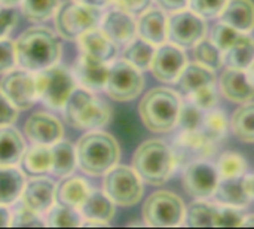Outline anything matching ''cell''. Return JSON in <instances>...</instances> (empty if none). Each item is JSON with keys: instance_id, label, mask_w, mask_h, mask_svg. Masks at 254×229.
<instances>
[{"instance_id": "cell-9", "label": "cell", "mask_w": 254, "mask_h": 229, "mask_svg": "<svg viewBox=\"0 0 254 229\" xmlns=\"http://www.w3.org/2000/svg\"><path fill=\"white\" fill-rule=\"evenodd\" d=\"M103 191L115 206L132 207L143 197V180L134 168L115 165L104 174Z\"/></svg>"}, {"instance_id": "cell-41", "label": "cell", "mask_w": 254, "mask_h": 229, "mask_svg": "<svg viewBox=\"0 0 254 229\" xmlns=\"http://www.w3.org/2000/svg\"><path fill=\"white\" fill-rule=\"evenodd\" d=\"M204 115H205V110H202L199 106H196L192 100H188V101L182 103V106H180L177 125H180L182 130L201 128Z\"/></svg>"}, {"instance_id": "cell-29", "label": "cell", "mask_w": 254, "mask_h": 229, "mask_svg": "<svg viewBox=\"0 0 254 229\" xmlns=\"http://www.w3.org/2000/svg\"><path fill=\"white\" fill-rule=\"evenodd\" d=\"M89 191V185L82 177H67L57 186L55 201L64 206L79 209L88 197Z\"/></svg>"}, {"instance_id": "cell-42", "label": "cell", "mask_w": 254, "mask_h": 229, "mask_svg": "<svg viewBox=\"0 0 254 229\" xmlns=\"http://www.w3.org/2000/svg\"><path fill=\"white\" fill-rule=\"evenodd\" d=\"M240 34H241V31H238L232 25H229L223 21H219L217 24L213 25V28L210 31V39L222 52H225L226 49L231 48V45L238 39Z\"/></svg>"}, {"instance_id": "cell-34", "label": "cell", "mask_w": 254, "mask_h": 229, "mask_svg": "<svg viewBox=\"0 0 254 229\" xmlns=\"http://www.w3.org/2000/svg\"><path fill=\"white\" fill-rule=\"evenodd\" d=\"M21 162L24 168L31 174H43L51 170L52 167V153L51 146L36 145L30 149H25Z\"/></svg>"}, {"instance_id": "cell-7", "label": "cell", "mask_w": 254, "mask_h": 229, "mask_svg": "<svg viewBox=\"0 0 254 229\" xmlns=\"http://www.w3.org/2000/svg\"><path fill=\"white\" fill-rule=\"evenodd\" d=\"M39 100L51 109H63L70 94L76 89V79L63 66H51L34 75Z\"/></svg>"}, {"instance_id": "cell-45", "label": "cell", "mask_w": 254, "mask_h": 229, "mask_svg": "<svg viewBox=\"0 0 254 229\" xmlns=\"http://www.w3.org/2000/svg\"><path fill=\"white\" fill-rule=\"evenodd\" d=\"M226 3L228 0H189L188 6L204 19H211L220 16Z\"/></svg>"}, {"instance_id": "cell-18", "label": "cell", "mask_w": 254, "mask_h": 229, "mask_svg": "<svg viewBox=\"0 0 254 229\" xmlns=\"http://www.w3.org/2000/svg\"><path fill=\"white\" fill-rule=\"evenodd\" d=\"M55 191L57 185L51 179H31L24 185V189L21 192V203L39 215L48 213V210L55 203Z\"/></svg>"}, {"instance_id": "cell-19", "label": "cell", "mask_w": 254, "mask_h": 229, "mask_svg": "<svg viewBox=\"0 0 254 229\" xmlns=\"http://www.w3.org/2000/svg\"><path fill=\"white\" fill-rule=\"evenodd\" d=\"M100 28L116 45H127L137 34V21L134 15L116 7L103 15Z\"/></svg>"}, {"instance_id": "cell-47", "label": "cell", "mask_w": 254, "mask_h": 229, "mask_svg": "<svg viewBox=\"0 0 254 229\" xmlns=\"http://www.w3.org/2000/svg\"><path fill=\"white\" fill-rule=\"evenodd\" d=\"M16 64L15 45L9 39H0V75L10 72Z\"/></svg>"}, {"instance_id": "cell-36", "label": "cell", "mask_w": 254, "mask_h": 229, "mask_svg": "<svg viewBox=\"0 0 254 229\" xmlns=\"http://www.w3.org/2000/svg\"><path fill=\"white\" fill-rule=\"evenodd\" d=\"M216 210L217 206L210 204L205 200H198L186 210L185 222L190 228H214Z\"/></svg>"}, {"instance_id": "cell-53", "label": "cell", "mask_w": 254, "mask_h": 229, "mask_svg": "<svg viewBox=\"0 0 254 229\" xmlns=\"http://www.w3.org/2000/svg\"><path fill=\"white\" fill-rule=\"evenodd\" d=\"M10 227V212L6 206L0 204V228Z\"/></svg>"}, {"instance_id": "cell-33", "label": "cell", "mask_w": 254, "mask_h": 229, "mask_svg": "<svg viewBox=\"0 0 254 229\" xmlns=\"http://www.w3.org/2000/svg\"><path fill=\"white\" fill-rule=\"evenodd\" d=\"M155 49V45H152L150 42L141 37H134L131 42L127 43V48L124 51V60L140 70H146L150 67Z\"/></svg>"}, {"instance_id": "cell-6", "label": "cell", "mask_w": 254, "mask_h": 229, "mask_svg": "<svg viewBox=\"0 0 254 229\" xmlns=\"http://www.w3.org/2000/svg\"><path fill=\"white\" fill-rule=\"evenodd\" d=\"M101 18L103 12L100 7L88 6L76 0L61 3L54 15L57 33L67 40L79 39L83 33L97 28Z\"/></svg>"}, {"instance_id": "cell-26", "label": "cell", "mask_w": 254, "mask_h": 229, "mask_svg": "<svg viewBox=\"0 0 254 229\" xmlns=\"http://www.w3.org/2000/svg\"><path fill=\"white\" fill-rule=\"evenodd\" d=\"M177 83H179V88L185 94L189 95L193 91H196L205 85L216 83V75L211 69H208L196 61L188 63L186 67L183 69V72L180 73Z\"/></svg>"}, {"instance_id": "cell-4", "label": "cell", "mask_w": 254, "mask_h": 229, "mask_svg": "<svg viewBox=\"0 0 254 229\" xmlns=\"http://www.w3.org/2000/svg\"><path fill=\"white\" fill-rule=\"evenodd\" d=\"M182 100L170 88H153L140 101L138 112L143 124L153 133H168L179 121Z\"/></svg>"}, {"instance_id": "cell-52", "label": "cell", "mask_w": 254, "mask_h": 229, "mask_svg": "<svg viewBox=\"0 0 254 229\" xmlns=\"http://www.w3.org/2000/svg\"><path fill=\"white\" fill-rule=\"evenodd\" d=\"M241 185H243L246 195L250 200H254V174H247V176L244 174L241 177Z\"/></svg>"}, {"instance_id": "cell-22", "label": "cell", "mask_w": 254, "mask_h": 229, "mask_svg": "<svg viewBox=\"0 0 254 229\" xmlns=\"http://www.w3.org/2000/svg\"><path fill=\"white\" fill-rule=\"evenodd\" d=\"M137 34L150 42L155 46H159L168 40L167 36V16L162 9H147L140 13L137 21Z\"/></svg>"}, {"instance_id": "cell-40", "label": "cell", "mask_w": 254, "mask_h": 229, "mask_svg": "<svg viewBox=\"0 0 254 229\" xmlns=\"http://www.w3.org/2000/svg\"><path fill=\"white\" fill-rule=\"evenodd\" d=\"M21 12L33 22H43L52 18L60 6V0H22Z\"/></svg>"}, {"instance_id": "cell-32", "label": "cell", "mask_w": 254, "mask_h": 229, "mask_svg": "<svg viewBox=\"0 0 254 229\" xmlns=\"http://www.w3.org/2000/svg\"><path fill=\"white\" fill-rule=\"evenodd\" d=\"M231 130L237 139L246 143H254V101L243 103L231 119Z\"/></svg>"}, {"instance_id": "cell-24", "label": "cell", "mask_w": 254, "mask_h": 229, "mask_svg": "<svg viewBox=\"0 0 254 229\" xmlns=\"http://www.w3.org/2000/svg\"><path fill=\"white\" fill-rule=\"evenodd\" d=\"M79 212L83 219L100 221L109 224L115 216V203L104 194V191L91 189Z\"/></svg>"}, {"instance_id": "cell-11", "label": "cell", "mask_w": 254, "mask_h": 229, "mask_svg": "<svg viewBox=\"0 0 254 229\" xmlns=\"http://www.w3.org/2000/svg\"><path fill=\"white\" fill-rule=\"evenodd\" d=\"M207 24L205 19L192 9H180L171 12L167 18V36L168 40L182 48H190L205 37Z\"/></svg>"}, {"instance_id": "cell-51", "label": "cell", "mask_w": 254, "mask_h": 229, "mask_svg": "<svg viewBox=\"0 0 254 229\" xmlns=\"http://www.w3.org/2000/svg\"><path fill=\"white\" fill-rule=\"evenodd\" d=\"M155 1L162 10H167V12H176V10L185 9L189 3V0H155Z\"/></svg>"}, {"instance_id": "cell-30", "label": "cell", "mask_w": 254, "mask_h": 229, "mask_svg": "<svg viewBox=\"0 0 254 229\" xmlns=\"http://www.w3.org/2000/svg\"><path fill=\"white\" fill-rule=\"evenodd\" d=\"M52 153V167L51 171L58 177L70 176L77 165L76 148L65 140H60L51 146Z\"/></svg>"}, {"instance_id": "cell-21", "label": "cell", "mask_w": 254, "mask_h": 229, "mask_svg": "<svg viewBox=\"0 0 254 229\" xmlns=\"http://www.w3.org/2000/svg\"><path fill=\"white\" fill-rule=\"evenodd\" d=\"M77 40L83 54H88L100 61L109 63L118 54V45L98 27L83 33Z\"/></svg>"}, {"instance_id": "cell-35", "label": "cell", "mask_w": 254, "mask_h": 229, "mask_svg": "<svg viewBox=\"0 0 254 229\" xmlns=\"http://www.w3.org/2000/svg\"><path fill=\"white\" fill-rule=\"evenodd\" d=\"M231 128V119L228 115L220 109H210L204 115V121L201 125V130L216 143L223 140Z\"/></svg>"}, {"instance_id": "cell-48", "label": "cell", "mask_w": 254, "mask_h": 229, "mask_svg": "<svg viewBox=\"0 0 254 229\" xmlns=\"http://www.w3.org/2000/svg\"><path fill=\"white\" fill-rule=\"evenodd\" d=\"M18 118V109L0 91V127L12 125Z\"/></svg>"}, {"instance_id": "cell-15", "label": "cell", "mask_w": 254, "mask_h": 229, "mask_svg": "<svg viewBox=\"0 0 254 229\" xmlns=\"http://www.w3.org/2000/svg\"><path fill=\"white\" fill-rule=\"evenodd\" d=\"M186 64L188 55L183 48L171 42H165L155 49V55L149 69L158 80L164 83H173L177 82Z\"/></svg>"}, {"instance_id": "cell-25", "label": "cell", "mask_w": 254, "mask_h": 229, "mask_svg": "<svg viewBox=\"0 0 254 229\" xmlns=\"http://www.w3.org/2000/svg\"><path fill=\"white\" fill-rule=\"evenodd\" d=\"M25 149L24 137L18 130L10 125L0 127V165H16Z\"/></svg>"}, {"instance_id": "cell-50", "label": "cell", "mask_w": 254, "mask_h": 229, "mask_svg": "<svg viewBox=\"0 0 254 229\" xmlns=\"http://www.w3.org/2000/svg\"><path fill=\"white\" fill-rule=\"evenodd\" d=\"M16 24V13L10 7H0V39H4Z\"/></svg>"}, {"instance_id": "cell-5", "label": "cell", "mask_w": 254, "mask_h": 229, "mask_svg": "<svg viewBox=\"0 0 254 229\" xmlns=\"http://www.w3.org/2000/svg\"><path fill=\"white\" fill-rule=\"evenodd\" d=\"M63 110L65 121L79 130L101 128L107 125L112 118L109 104L85 88H76L70 94Z\"/></svg>"}, {"instance_id": "cell-17", "label": "cell", "mask_w": 254, "mask_h": 229, "mask_svg": "<svg viewBox=\"0 0 254 229\" xmlns=\"http://www.w3.org/2000/svg\"><path fill=\"white\" fill-rule=\"evenodd\" d=\"M73 76L76 79V83H79L82 88L89 91H100L106 86L109 66L107 63L82 52L74 63Z\"/></svg>"}, {"instance_id": "cell-12", "label": "cell", "mask_w": 254, "mask_h": 229, "mask_svg": "<svg viewBox=\"0 0 254 229\" xmlns=\"http://www.w3.org/2000/svg\"><path fill=\"white\" fill-rule=\"evenodd\" d=\"M216 142H213L201 128L183 130L176 139L171 151L177 167H188L195 161L211 156L216 151Z\"/></svg>"}, {"instance_id": "cell-43", "label": "cell", "mask_w": 254, "mask_h": 229, "mask_svg": "<svg viewBox=\"0 0 254 229\" xmlns=\"http://www.w3.org/2000/svg\"><path fill=\"white\" fill-rule=\"evenodd\" d=\"M46 224L40 219V215L24 206L22 203L10 213V227L15 228H40Z\"/></svg>"}, {"instance_id": "cell-46", "label": "cell", "mask_w": 254, "mask_h": 229, "mask_svg": "<svg viewBox=\"0 0 254 229\" xmlns=\"http://www.w3.org/2000/svg\"><path fill=\"white\" fill-rule=\"evenodd\" d=\"M189 100H192L196 106H199L205 112L213 109V107H216V104H217V88H216V83L205 85V86L193 91L192 94H189Z\"/></svg>"}, {"instance_id": "cell-31", "label": "cell", "mask_w": 254, "mask_h": 229, "mask_svg": "<svg viewBox=\"0 0 254 229\" xmlns=\"http://www.w3.org/2000/svg\"><path fill=\"white\" fill-rule=\"evenodd\" d=\"M213 197L217 200V203L223 206H232L240 209L247 207L250 203V198L243 189L241 179H220Z\"/></svg>"}, {"instance_id": "cell-2", "label": "cell", "mask_w": 254, "mask_h": 229, "mask_svg": "<svg viewBox=\"0 0 254 229\" xmlns=\"http://www.w3.org/2000/svg\"><path fill=\"white\" fill-rule=\"evenodd\" d=\"M76 155L77 165L83 173L89 176H103L118 164L121 149L113 136L92 130L79 139Z\"/></svg>"}, {"instance_id": "cell-44", "label": "cell", "mask_w": 254, "mask_h": 229, "mask_svg": "<svg viewBox=\"0 0 254 229\" xmlns=\"http://www.w3.org/2000/svg\"><path fill=\"white\" fill-rule=\"evenodd\" d=\"M244 213L240 207L232 206H217L216 216H214V228H238L243 227Z\"/></svg>"}, {"instance_id": "cell-14", "label": "cell", "mask_w": 254, "mask_h": 229, "mask_svg": "<svg viewBox=\"0 0 254 229\" xmlns=\"http://www.w3.org/2000/svg\"><path fill=\"white\" fill-rule=\"evenodd\" d=\"M220 176L217 173L216 165L207 162L205 159L195 161L188 167H185L183 188L190 197L196 200L211 198L216 192Z\"/></svg>"}, {"instance_id": "cell-1", "label": "cell", "mask_w": 254, "mask_h": 229, "mask_svg": "<svg viewBox=\"0 0 254 229\" xmlns=\"http://www.w3.org/2000/svg\"><path fill=\"white\" fill-rule=\"evenodd\" d=\"M16 64L28 72H39L57 64L61 57L58 37L46 27L25 30L13 43Z\"/></svg>"}, {"instance_id": "cell-56", "label": "cell", "mask_w": 254, "mask_h": 229, "mask_svg": "<svg viewBox=\"0 0 254 229\" xmlns=\"http://www.w3.org/2000/svg\"><path fill=\"white\" fill-rule=\"evenodd\" d=\"M243 227H250V228H254V215H247V216H244Z\"/></svg>"}, {"instance_id": "cell-27", "label": "cell", "mask_w": 254, "mask_h": 229, "mask_svg": "<svg viewBox=\"0 0 254 229\" xmlns=\"http://www.w3.org/2000/svg\"><path fill=\"white\" fill-rule=\"evenodd\" d=\"M254 61V39L249 33H241L238 39L223 52V63L228 67L247 70Z\"/></svg>"}, {"instance_id": "cell-28", "label": "cell", "mask_w": 254, "mask_h": 229, "mask_svg": "<svg viewBox=\"0 0 254 229\" xmlns=\"http://www.w3.org/2000/svg\"><path fill=\"white\" fill-rule=\"evenodd\" d=\"M25 185L24 173L15 165H0V204H13Z\"/></svg>"}, {"instance_id": "cell-23", "label": "cell", "mask_w": 254, "mask_h": 229, "mask_svg": "<svg viewBox=\"0 0 254 229\" xmlns=\"http://www.w3.org/2000/svg\"><path fill=\"white\" fill-rule=\"evenodd\" d=\"M220 21L232 25L241 33L254 30V3L252 0H228L220 13Z\"/></svg>"}, {"instance_id": "cell-8", "label": "cell", "mask_w": 254, "mask_h": 229, "mask_svg": "<svg viewBox=\"0 0 254 229\" xmlns=\"http://www.w3.org/2000/svg\"><path fill=\"white\" fill-rule=\"evenodd\" d=\"M186 207L183 200L170 192L159 191L152 194L143 206V219L152 228H173L185 224Z\"/></svg>"}, {"instance_id": "cell-10", "label": "cell", "mask_w": 254, "mask_h": 229, "mask_svg": "<svg viewBox=\"0 0 254 229\" xmlns=\"http://www.w3.org/2000/svg\"><path fill=\"white\" fill-rule=\"evenodd\" d=\"M144 86L141 70L125 60L115 61L109 66L106 92L116 101H131L138 97Z\"/></svg>"}, {"instance_id": "cell-38", "label": "cell", "mask_w": 254, "mask_h": 229, "mask_svg": "<svg viewBox=\"0 0 254 229\" xmlns=\"http://www.w3.org/2000/svg\"><path fill=\"white\" fill-rule=\"evenodd\" d=\"M220 179H241L247 173V161L238 152H223L216 164Z\"/></svg>"}, {"instance_id": "cell-13", "label": "cell", "mask_w": 254, "mask_h": 229, "mask_svg": "<svg viewBox=\"0 0 254 229\" xmlns=\"http://www.w3.org/2000/svg\"><path fill=\"white\" fill-rule=\"evenodd\" d=\"M0 91L18 109H31L39 100L34 76L24 69L10 70L0 79Z\"/></svg>"}, {"instance_id": "cell-55", "label": "cell", "mask_w": 254, "mask_h": 229, "mask_svg": "<svg viewBox=\"0 0 254 229\" xmlns=\"http://www.w3.org/2000/svg\"><path fill=\"white\" fill-rule=\"evenodd\" d=\"M22 0H0V6H4V7H13L16 4H19Z\"/></svg>"}, {"instance_id": "cell-16", "label": "cell", "mask_w": 254, "mask_h": 229, "mask_svg": "<svg viewBox=\"0 0 254 229\" xmlns=\"http://www.w3.org/2000/svg\"><path fill=\"white\" fill-rule=\"evenodd\" d=\"M24 133L36 145L52 146L63 139L64 128L55 116L45 112H37L27 119Z\"/></svg>"}, {"instance_id": "cell-20", "label": "cell", "mask_w": 254, "mask_h": 229, "mask_svg": "<svg viewBox=\"0 0 254 229\" xmlns=\"http://www.w3.org/2000/svg\"><path fill=\"white\" fill-rule=\"evenodd\" d=\"M220 92L229 101L243 104L254 98V83L247 70L228 67L220 76Z\"/></svg>"}, {"instance_id": "cell-54", "label": "cell", "mask_w": 254, "mask_h": 229, "mask_svg": "<svg viewBox=\"0 0 254 229\" xmlns=\"http://www.w3.org/2000/svg\"><path fill=\"white\" fill-rule=\"evenodd\" d=\"M79 3H83V4H88V6H94V7H104L107 6L112 0H76Z\"/></svg>"}, {"instance_id": "cell-39", "label": "cell", "mask_w": 254, "mask_h": 229, "mask_svg": "<svg viewBox=\"0 0 254 229\" xmlns=\"http://www.w3.org/2000/svg\"><path fill=\"white\" fill-rule=\"evenodd\" d=\"M193 58L196 63L211 69L213 72L223 66V52L211 42V39L202 37L193 45Z\"/></svg>"}, {"instance_id": "cell-57", "label": "cell", "mask_w": 254, "mask_h": 229, "mask_svg": "<svg viewBox=\"0 0 254 229\" xmlns=\"http://www.w3.org/2000/svg\"><path fill=\"white\" fill-rule=\"evenodd\" d=\"M247 73H249V76H250V79L253 80L254 83V61L250 64V67L247 69Z\"/></svg>"}, {"instance_id": "cell-49", "label": "cell", "mask_w": 254, "mask_h": 229, "mask_svg": "<svg viewBox=\"0 0 254 229\" xmlns=\"http://www.w3.org/2000/svg\"><path fill=\"white\" fill-rule=\"evenodd\" d=\"M116 7L131 13V15H140L144 10L149 9L152 0H112Z\"/></svg>"}, {"instance_id": "cell-3", "label": "cell", "mask_w": 254, "mask_h": 229, "mask_svg": "<svg viewBox=\"0 0 254 229\" xmlns=\"http://www.w3.org/2000/svg\"><path fill=\"white\" fill-rule=\"evenodd\" d=\"M132 168L143 182L159 186L165 183L177 168L171 148L162 140L141 143L132 156Z\"/></svg>"}, {"instance_id": "cell-37", "label": "cell", "mask_w": 254, "mask_h": 229, "mask_svg": "<svg viewBox=\"0 0 254 229\" xmlns=\"http://www.w3.org/2000/svg\"><path fill=\"white\" fill-rule=\"evenodd\" d=\"M82 215L74 207L57 204L48 210L46 225L51 228H79L82 227Z\"/></svg>"}]
</instances>
